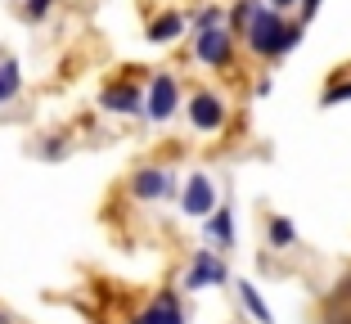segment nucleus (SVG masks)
Here are the masks:
<instances>
[{"mask_svg":"<svg viewBox=\"0 0 351 324\" xmlns=\"http://www.w3.org/2000/svg\"><path fill=\"white\" fill-rule=\"evenodd\" d=\"M302 32H306L302 23H284V14L261 5L248 18V27H243V41H248V50L257 54V59H284L289 50L302 45Z\"/></svg>","mask_w":351,"mask_h":324,"instance_id":"f257e3e1","label":"nucleus"},{"mask_svg":"<svg viewBox=\"0 0 351 324\" xmlns=\"http://www.w3.org/2000/svg\"><path fill=\"white\" fill-rule=\"evenodd\" d=\"M126 189H131L135 203H167V199H176L180 176H176V167H167V162H145V167L131 171Z\"/></svg>","mask_w":351,"mask_h":324,"instance_id":"f03ea898","label":"nucleus"},{"mask_svg":"<svg viewBox=\"0 0 351 324\" xmlns=\"http://www.w3.org/2000/svg\"><path fill=\"white\" fill-rule=\"evenodd\" d=\"M226 284H230V266H226V257H221L217 248H198V252H189L185 279H180V288H185V293H203V288H226Z\"/></svg>","mask_w":351,"mask_h":324,"instance_id":"7ed1b4c3","label":"nucleus"},{"mask_svg":"<svg viewBox=\"0 0 351 324\" xmlns=\"http://www.w3.org/2000/svg\"><path fill=\"white\" fill-rule=\"evenodd\" d=\"M180 108H185L180 77H176V73H154V77H149V90H145V117H149V122L162 126V122H171Z\"/></svg>","mask_w":351,"mask_h":324,"instance_id":"20e7f679","label":"nucleus"},{"mask_svg":"<svg viewBox=\"0 0 351 324\" xmlns=\"http://www.w3.org/2000/svg\"><path fill=\"white\" fill-rule=\"evenodd\" d=\"M185 117L198 136H217L221 126L230 122V104H226V95H217V90H194L185 104Z\"/></svg>","mask_w":351,"mask_h":324,"instance_id":"39448f33","label":"nucleus"},{"mask_svg":"<svg viewBox=\"0 0 351 324\" xmlns=\"http://www.w3.org/2000/svg\"><path fill=\"white\" fill-rule=\"evenodd\" d=\"M217 208H221V189H217V180H212V171H194V176H185V185H180V212L207 221Z\"/></svg>","mask_w":351,"mask_h":324,"instance_id":"423d86ee","label":"nucleus"},{"mask_svg":"<svg viewBox=\"0 0 351 324\" xmlns=\"http://www.w3.org/2000/svg\"><path fill=\"white\" fill-rule=\"evenodd\" d=\"M194 59L203 68H230V59H234V32L230 27L194 32Z\"/></svg>","mask_w":351,"mask_h":324,"instance_id":"0eeeda50","label":"nucleus"},{"mask_svg":"<svg viewBox=\"0 0 351 324\" xmlns=\"http://www.w3.org/2000/svg\"><path fill=\"white\" fill-rule=\"evenodd\" d=\"M131 324H189V311H185V302H180L176 288H162V293H154L131 315Z\"/></svg>","mask_w":351,"mask_h":324,"instance_id":"6e6552de","label":"nucleus"},{"mask_svg":"<svg viewBox=\"0 0 351 324\" xmlns=\"http://www.w3.org/2000/svg\"><path fill=\"white\" fill-rule=\"evenodd\" d=\"M99 108L104 113H117V117H140L145 113V90H140V82H108L99 90Z\"/></svg>","mask_w":351,"mask_h":324,"instance_id":"1a4fd4ad","label":"nucleus"},{"mask_svg":"<svg viewBox=\"0 0 351 324\" xmlns=\"http://www.w3.org/2000/svg\"><path fill=\"white\" fill-rule=\"evenodd\" d=\"M203 234H207V248H217L221 257H226V252L239 243V234H234V208H230V203H221V208L203 221Z\"/></svg>","mask_w":351,"mask_h":324,"instance_id":"9d476101","label":"nucleus"},{"mask_svg":"<svg viewBox=\"0 0 351 324\" xmlns=\"http://www.w3.org/2000/svg\"><path fill=\"white\" fill-rule=\"evenodd\" d=\"M234 297H239V306L252 315V324H275V315H270L266 297H261V288H257L252 279H234Z\"/></svg>","mask_w":351,"mask_h":324,"instance_id":"9b49d317","label":"nucleus"},{"mask_svg":"<svg viewBox=\"0 0 351 324\" xmlns=\"http://www.w3.org/2000/svg\"><path fill=\"white\" fill-rule=\"evenodd\" d=\"M185 27H189V23H185L180 10H162L158 18H149V41H154V45H171L176 36H185Z\"/></svg>","mask_w":351,"mask_h":324,"instance_id":"f8f14e48","label":"nucleus"},{"mask_svg":"<svg viewBox=\"0 0 351 324\" xmlns=\"http://www.w3.org/2000/svg\"><path fill=\"white\" fill-rule=\"evenodd\" d=\"M266 243L270 252H293L298 248V225L289 216H266Z\"/></svg>","mask_w":351,"mask_h":324,"instance_id":"ddd939ff","label":"nucleus"},{"mask_svg":"<svg viewBox=\"0 0 351 324\" xmlns=\"http://www.w3.org/2000/svg\"><path fill=\"white\" fill-rule=\"evenodd\" d=\"M23 90V73H19V59H0V104L19 99Z\"/></svg>","mask_w":351,"mask_h":324,"instance_id":"4468645a","label":"nucleus"},{"mask_svg":"<svg viewBox=\"0 0 351 324\" xmlns=\"http://www.w3.org/2000/svg\"><path fill=\"white\" fill-rule=\"evenodd\" d=\"M261 5H266V0H239V5H234V14H230V32H234V36H243L248 18L261 10Z\"/></svg>","mask_w":351,"mask_h":324,"instance_id":"2eb2a0df","label":"nucleus"},{"mask_svg":"<svg viewBox=\"0 0 351 324\" xmlns=\"http://www.w3.org/2000/svg\"><path fill=\"white\" fill-rule=\"evenodd\" d=\"M207 27H226V10L221 5H203L194 14V32H207Z\"/></svg>","mask_w":351,"mask_h":324,"instance_id":"dca6fc26","label":"nucleus"},{"mask_svg":"<svg viewBox=\"0 0 351 324\" xmlns=\"http://www.w3.org/2000/svg\"><path fill=\"white\" fill-rule=\"evenodd\" d=\"M347 99H351V77L347 82H333L329 90L320 95V108H338V104H347Z\"/></svg>","mask_w":351,"mask_h":324,"instance_id":"f3484780","label":"nucleus"},{"mask_svg":"<svg viewBox=\"0 0 351 324\" xmlns=\"http://www.w3.org/2000/svg\"><path fill=\"white\" fill-rule=\"evenodd\" d=\"M54 5H59V0H23V18H27V23H41Z\"/></svg>","mask_w":351,"mask_h":324,"instance_id":"a211bd4d","label":"nucleus"},{"mask_svg":"<svg viewBox=\"0 0 351 324\" xmlns=\"http://www.w3.org/2000/svg\"><path fill=\"white\" fill-rule=\"evenodd\" d=\"M315 10H320V0H298V23H302V27L315 18Z\"/></svg>","mask_w":351,"mask_h":324,"instance_id":"6ab92c4d","label":"nucleus"},{"mask_svg":"<svg viewBox=\"0 0 351 324\" xmlns=\"http://www.w3.org/2000/svg\"><path fill=\"white\" fill-rule=\"evenodd\" d=\"M266 5H270V10H275V14H284V10H293L298 0H266Z\"/></svg>","mask_w":351,"mask_h":324,"instance_id":"aec40b11","label":"nucleus"},{"mask_svg":"<svg viewBox=\"0 0 351 324\" xmlns=\"http://www.w3.org/2000/svg\"><path fill=\"white\" fill-rule=\"evenodd\" d=\"M0 324H19V315H14V311H10L5 302H0Z\"/></svg>","mask_w":351,"mask_h":324,"instance_id":"412c9836","label":"nucleus"}]
</instances>
